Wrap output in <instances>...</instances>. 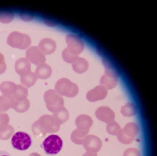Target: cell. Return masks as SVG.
I'll use <instances>...</instances> for the list:
<instances>
[{
    "label": "cell",
    "instance_id": "obj_22",
    "mask_svg": "<svg viewBox=\"0 0 157 156\" xmlns=\"http://www.w3.org/2000/svg\"><path fill=\"white\" fill-rule=\"evenodd\" d=\"M137 111V108L135 104L129 102L121 107V112L124 116L130 117L135 115Z\"/></svg>",
    "mask_w": 157,
    "mask_h": 156
},
{
    "label": "cell",
    "instance_id": "obj_3",
    "mask_svg": "<svg viewBox=\"0 0 157 156\" xmlns=\"http://www.w3.org/2000/svg\"><path fill=\"white\" fill-rule=\"evenodd\" d=\"M32 139L30 135L23 131H19L12 136L11 144L15 150L24 151L28 149L32 144Z\"/></svg>",
    "mask_w": 157,
    "mask_h": 156
},
{
    "label": "cell",
    "instance_id": "obj_4",
    "mask_svg": "<svg viewBox=\"0 0 157 156\" xmlns=\"http://www.w3.org/2000/svg\"><path fill=\"white\" fill-rule=\"evenodd\" d=\"M7 43L12 47L24 50L30 45L31 41L28 35L18 32L14 31L8 36Z\"/></svg>",
    "mask_w": 157,
    "mask_h": 156
},
{
    "label": "cell",
    "instance_id": "obj_27",
    "mask_svg": "<svg viewBox=\"0 0 157 156\" xmlns=\"http://www.w3.org/2000/svg\"><path fill=\"white\" fill-rule=\"evenodd\" d=\"M121 129V127L118 123L113 121L107 123L106 130L109 134L116 135Z\"/></svg>",
    "mask_w": 157,
    "mask_h": 156
},
{
    "label": "cell",
    "instance_id": "obj_17",
    "mask_svg": "<svg viewBox=\"0 0 157 156\" xmlns=\"http://www.w3.org/2000/svg\"><path fill=\"white\" fill-rule=\"evenodd\" d=\"M30 106V102L27 98L21 100L13 99L12 108L17 112L23 113L28 110Z\"/></svg>",
    "mask_w": 157,
    "mask_h": 156
},
{
    "label": "cell",
    "instance_id": "obj_19",
    "mask_svg": "<svg viewBox=\"0 0 157 156\" xmlns=\"http://www.w3.org/2000/svg\"><path fill=\"white\" fill-rule=\"evenodd\" d=\"M37 79L35 73L31 72L26 75L20 76L21 84L27 88L33 86L36 83Z\"/></svg>",
    "mask_w": 157,
    "mask_h": 156
},
{
    "label": "cell",
    "instance_id": "obj_9",
    "mask_svg": "<svg viewBox=\"0 0 157 156\" xmlns=\"http://www.w3.org/2000/svg\"><path fill=\"white\" fill-rule=\"evenodd\" d=\"M108 94L107 89L101 85L97 86L86 93V98L90 102H95L105 98Z\"/></svg>",
    "mask_w": 157,
    "mask_h": 156
},
{
    "label": "cell",
    "instance_id": "obj_16",
    "mask_svg": "<svg viewBox=\"0 0 157 156\" xmlns=\"http://www.w3.org/2000/svg\"><path fill=\"white\" fill-rule=\"evenodd\" d=\"M52 116L57 122L62 124L68 120L69 114L68 111L63 106L53 112Z\"/></svg>",
    "mask_w": 157,
    "mask_h": 156
},
{
    "label": "cell",
    "instance_id": "obj_31",
    "mask_svg": "<svg viewBox=\"0 0 157 156\" xmlns=\"http://www.w3.org/2000/svg\"><path fill=\"white\" fill-rule=\"evenodd\" d=\"M6 65L3 55L0 53V75L3 74L6 69Z\"/></svg>",
    "mask_w": 157,
    "mask_h": 156
},
{
    "label": "cell",
    "instance_id": "obj_24",
    "mask_svg": "<svg viewBox=\"0 0 157 156\" xmlns=\"http://www.w3.org/2000/svg\"><path fill=\"white\" fill-rule=\"evenodd\" d=\"M89 148L91 151L97 152L99 151L102 146V142L98 137L93 136L89 138Z\"/></svg>",
    "mask_w": 157,
    "mask_h": 156
},
{
    "label": "cell",
    "instance_id": "obj_7",
    "mask_svg": "<svg viewBox=\"0 0 157 156\" xmlns=\"http://www.w3.org/2000/svg\"><path fill=\"white\" fill-rule=\"evenodd\" d=\"M67 48L73 54L79 56L84 50L85 45L82 40L78 36L69 34L65 38Z\"/></svg>",
    "mask_w": 157,
    "mask_h": 156
},
{
    "label": "cell",
    "instance_id": "obj_12",
    "mask_svg": "<svg viewBox=\"0 0 157 156\" xmlns=\"http://www.w3.org/2000/svg\"><path fill=\"white\" fill-rule=\"evenodd\" d=\"M15 70L20 76L26 75L31 72V66L30 62L26 58H21L16 62Z\"/></svg>",
    "mask_w": 157,
    "mask_h": 156
},
{
    "label": "cell",
    "instance_id": "obj_1",
    "mask_svg": "<svg viewBox=\"0 0 157 156\" xmlns=\"http://www.w3.org/2000/svg\"><path fill=\"white\" fill-rule=\"evenodd\" d=\"M55 89L60 96L69 98L76 96L79 92L78 85L66 78H60L57 81Z\"/></svg>",
    "mask_w": 157,
    "mask_h": 156
},
{
    "label": "cell",
    "instance_id": "obj_8",
    "mask_svg": "<svg viewBox=\"0 0 157 156\" xmlns=\"http://www.w3.org/2000/svg\"><path fill=\"white\" fill-rule=\"evenodd\" d=\"M26 58L30 63L36 66L45 63V55L38 46H33L28 49L25 53Z\"/></svg>",
    "mask_w": 157,
    "mask_h": 156
},
{
    "label": "cell",
    "instance_id": "obj_10",
    "mask_svg": "<svg viewBox=\"0 0 157 156\" xmlns=\"http://www.w3.org/2000/svg\"><path fill=\"white\" fill-rule=\"evenodd\" d=\"M95 115L99 120L107 123L114 121L115 117L114 112L106 106L98 108L95 111Z\"/></svg>",
    "mask_w": 157,
    "mask_h": 156
},
{
    "label": "cell",
    "instance_id": "obj_15",
    "mask_svg": "<svg viewBox=\"0 0 157 156\" xmlns=\"http://www.w3.org/2000/svg\"><path fill=\"white\" fill-rule=\"evenodd\" d=\"M17 86L13 82L5 81L0 84V91L2 94L12 96L16 91Z\"/></svg>",
    "mask_w": 157,
    "mask_h": 156
},
{
    "label": "cell",
    "instance_id": "obj_18",
    "mask_svg": "<svg viewBox=\"0 0 157 156\" xmlns=\"http://www.w3.org/2000/svg\"><path fill=\"white\" fill-rule=\"evenodd\" d=\"M13 100L11 96L3 94L0 96V112H5L12 108Z\"/></svg>",
    "mask_w": 157,
    "mask_h": 156
},
{
    "label": "cell",
    "instance_id": "obj_11",
    "mask_svg": "<svg viewBox=\"0 0 157 156\" xmlns=\"http://www.w3.org/2000/svg\"><path fill=\"white\" fill-rule=\"evenodd\" d=\"M38 46L45 55L53 53L56 51L57 47L55 41L48 37L42 39L40 41Z\"/></svg>",
    "mask_w": 157,
    "mask_h": 156
},
{
    "label": "cell",
    "instance_id": "obj_14",
    "mask_svg": "<svg viewBox=\"0 0 157 156\" xmlns=\"http://www.w3.org/2000/svg\"><path fill=\"white\" fill-rule=\"evenodd\" d=\"M72 67L74 72L81 74L87 71L89 65L88 62L85 58L79 57L72 64Z\"/></svg>",
    "mask_w": 157,
    "mask_h": 156
},
{
    "label": "cell",
    "instance_id": "obj_6",
    "mask_svg": "<svg viewBox=\"0 0 157 156\" xmlns=\"http://www.w3.org/2000/svg\"><path fill=\"white\" fill-rule=\"evenodd\" d=\"M104 67L105 74L101 78L100 83L107 89H111L115 88L117 84L118 74L109 63L105 64Z\"/></svg>",
    "mask_w": 157,
    "mask_h": 156
},
{
    "label": "cell",
    "instance_id": "obj_30",
    "mask_svg": "<svg viewBox=\"0 0 157 156\" xmlns=\"http://www.w3.org/2000/svg\"><path fill=\"white\" fill-rule=\"evenodd\" d=\"M123 156H140V154L138 150L131 148L125 150L123 153Z\"/></svg>",
    "mask_w": 157,
    "mask_h": 156
},
{
    "label": "cell",
    "instance_id": "obj_20",
    "mask_svg": "<svg viewBox=\"0 0 157 156\" xmlns=\"http://www.w3.org/2000/svg\"><path fill=\"white\" fill-rule=\"evenodd\" d=\"M124 133L128 136L134 138L139 132V129L136 123L130 122L127 123L122 129Z\"/></svg>",
    "mask_w": 157,
    "mask_h": 156
},
{
    "label": "cell",
    "instance_id": "obj_21",
    "mask_svg": "<svg viewBox=\"0 0 157 156\" xmlns=\"http://www.w3.org/2000/svg\"><path fill=\"white\" fill-rule=\"evenodd\" d=\"M75 123L78 126L89 128L92 125L93 121L90 116L88 115L83 114L77 117L75 120Z\"/></svg>",
    "mask_w": 157,
    "mask_h": 156
},
{
    "label": "cell",
    "instance_id": "obj_2",
    "mask_svg": "<svg viewBox=\"0 0 157 156\" xmlns=\"http://www.w3.org/2000/svg\"><path fill=\"white\" fill-rule=\"evenodd\" d=\"M63 144V141L59 135L52 134L44 139L40 146L46 154L53 155L60 151Z\"/></svg>",
    "mask_w": 157,
    "mask_h": 156
},
{
    "label": "cell",
    "instance_id": "obj_32",
    "mask_svg": "<svg viewBox=\"0 0 157 156\" xmlns=\"http://www.w3.org/2000/svg\"><path fill=\"white\" fill-rule=\"evenodd\" d=\"M43 21L45 25L49 27H53L57 25L56 22L48 19H43Z\"/></svg>",
    "mask_w": 157,
    "mask_h": 156
},
{
    "label": "cell",
    "instance_id": "obj_5",
    "mask_svg": "<svg viewBox=\"0 0 157 156\" xmlns=\"http://www.w3.org/2000/svg\"><path fill=\"white\" fill-rule=\"evenodd\" d=\"M44 99L47 109L51 112L53 113L64 106L63 98L54 89L46 91L44 95Z\"/></svg>",
    "mask_w": 157,
    "mask_h": 156
},
{
    "label": "cell",
    "instance_id": "obj_26",
    "mask_svg": "<svg viewBox=\"0 0 157 156\" xmlns=\"http://www.w3.org/2000/svg\"><path fill=\"white\" fill-rule=\"evenodd\" d=\"M14 17V14L12 11L0 10V21L2 23H10L13 20Z\"/></svg>",
    "mask_w": 157,
    "mask_h": 156
},
{
    "label": "cell",
    "instance_id": "obj_25",
    "mask_svg": "<svg viewBox=\"0 0 157 156\" xmlns=\"http://www.w3.org/2000/svg\"><path fill=\"white\" fill-rule=\"evenodd\" d=\"M62 57L65 62L72 64L78 58L79 56L72 53L66 47L62 51Z\"/></svg>",
    "mask_w": 157,
    "mask_h": 156
},
{
    "label": "cell",
    "instance_id": "obj_28",
    "mask_svg": "<svg viewBox=\"0 0 157 156\" xmlns=\"http://www.w3.org/2000/svg\"><path fill=\"white\" fill-rule=\"evenodd\" d=\"M116 135L119 141L124 144H129L131 143L134 139L129 137L125 135L123 132L122 129L120 130Z\"/></svg>",
    "mask_w": 157,
    "mask_h": 156
},
{
    "label": "cell",
    "instance_id": "obj_13",
    "mask_svg": "<svg viewBox=\"0 0 157 156\" xmlns=\"http://www.w3.org/2000/svg\"><path fill=\"white\" fill-rule=\"evenodd\" d=\"M35 73L38 78L46 79L51 76L52 68L50 66L45 63L36 67Z\"/></svg>",
    "mask_w": 157,
    "mask_h": 156
},
{
    "label": "cell",
    "instance_id": "obj_23",
    "mask_svg": "<svg viewBox=\"0 0 157 156\" xmlns=\"http://www.w3.org/2000/svg\"><path fill=\"white\" fill-rule=\"evenodd\" d=\"M28 95V90L23 85H18L17 88L12 97L15 100H21L27 98Z\"/></svg>",
    "mask_w": 157,
    "mask_h": 156
},
{
    "label": "cell",
    "instance_id": "obj_29",
    "mask_svg": "<svg viewBox=\"0 0 157 156\" xmlns=\"http://www.w3.org/2000/svg\"><path fill=\"white\" fill-rule=\"evenodd\" d=\"M19 16L22 20L25 22L31 21L34 18V16L33 14L25 12H20L19 14Z\"/></svg>",
    "mask_w": 157,
    "mask_h": 156
},
{
    "label": "cell",
    "instance_id": "obj_33",
    "mask_svg": "<svg viewBox=\"0 0 157 156\" xmlns=\"http://www.w3.org/2000/svg\"><path fill=\"white\" fill-rule=\"evenodd\" d=\"M0 156H11V155L7 151L0 150Z\"/></svg>",
    "mask_w": 157,
    "mask_h": 156
}]
</instances>
